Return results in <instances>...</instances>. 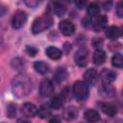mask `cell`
Listing matches in <instances>:
<instances>
[{
    "label": "cell",
    "instance_id": "cell-23",
    "mask_svg": "<svg viewBox=\"0 0 123 123\" xmlns=\"http://www.w3.org/2000/svg\"><path fill=\"white\" fill-rule=\"evenodd\" d=\"M87 14L90 16H98L100 14V6L96 3H92L87 7Z\"/></svg>",
    "mask_w": 123,
    "mask_h": 123
},
{
    "label": "cell",
    "instance_id": "cell-33",
    "mask_svg": "<svg viewBox=\"0 0 123 123\" xmlns=\"http://www.w3.org/2000/svg\"><path fill=\"white\" fill-rule=\"evenodd\" d=\"M122 95H123V89H122Z\"/></svg>",
    "mask_w": 123,
    "mask_h": 123
},
{
    "label": "cell",
    "instance_id": "cell-29",
    "mask_svg": "<svg viewBox=\"0 0 123 123\" xmlns=\"http://www.w3.org/2000/svg\"><path fill=\"white\" fill-rule=\"evenodd\" d=\"M62 72H64V69L63 68H59V70L56 72V79L59 81V82H61V81H62V80H64L65 79V76H66V74H62Z\"/></svg>",
    "mask_w": 123,
    "mask_h": 123
},
{
    "label": "cell",
    "instance_id": "cell-9",
    "mask_svg": "<svg viewBox=\"0 0 123 123\" xmlns=\"http://www.w3.org/2000/svg\"><path fill=\"white\" fill-rule=\"evenodd\" d=\"M84 78H85V81L87 85L94 86L98 81L99 75H98V72L94 68H89L85 72Z\"/></svg>",
    "mask_w": 123,
    "mask_h": 123
},
{
    "label": "cell",
    "instance_id": "cell-28",
    "mask_svg": "<svg viewBox=\"0 0 123 123\" xmlns=\"http://www.w3.org/2000/svg\"><path fill=\"white\" fill-rule=\"evenodd\" d=\"M116 15L118 17H123V0H119L116 5Z\"/></svg>",
    "mask_w": 123,
    "mask_h": 123
},
{
    "label": "cell",
    "instance_id": "cell-26",
    "mask_svg": "<svg viewBox=\"0 0 123 123\" xmlns=\"http://www.w3.org/2000/svg\"><path fill=\"white\" fill-rule=\"evenodd\" d=\"M98 5L105 11H109L112 6V0H97Z\"/></svg>",
    "mask_w": 123,
    "mask_h": 123
},
{
    "label": "cell",
    "instance_id": "cell-13",
    "mask_svg": "<svg viewBox=\"0 0 123 123\" xmlns=\"http://www.w3.org/2000/svg\"><path fill=\"white\" fill-rule=\"evenodd\" d=\"M100 76H101L102 81H103L104 83H108V84L112 83V82L116 79V74H115V72L112 71V70H111V69H107V68L103 69V71L101 72Z\"/></svg>",
    "mask_w": 123,
    "mask_h": 123
},
{
    "label": "cell",
    "instance_id": "cell-21",
    "mask_svg": "<svg viewBox=\"0 0 123 123\" xmlns=\"http://www.w3.org/2000/svg\"><path fill=\"white\" fill-rule=\"evenodd\" d=\"M120 36V30L118 27L111 26L106 30V37L110 39H116Z\"/></svg>",
    "mask_w": 123,
    "mask_h": 123
},
{
    "label": "cell",
    "instance_id": "cell-1",
    "mask_svg": "<svg viewBox=\"0 0 123 123\" xmlns=\"http://www.w3.org/2000/svg\"><path fill=\"white\" fill-rule=\"evenodd\" d=\"M32 81L28 75L20 73L12 81V91L16 97H25L32 90Z\"/></svg>",
    "mask_w": 123,
    "mask_h": 123
},
{
    "label": "cell",
    "instance_id": "cell-15",
    "mask_svg": "<svg viewBox=\"0 0 123 123\" xmlns=\"http://www.w3.org/2000/svg\"><path fill=\"white\" fill-rule=\"evenodd\" d=\"M92 61L96 65H101L106 61V53L102 49H96L92 56Z\"/></svg>",
    "mask_w": 123,
    "mask_h": 123
},
{
    "label": "cell",
    "instance_id": "cell-31",
    "mask_svg": "<svg viewBox=\"0 0 123 123\" xmlns=\"http://www.w3.org/2000/svg\"><path fill=\"white\" fill-rule=\"evenodd\" d=\"M86 2H87V0H74V3L76 5V7L79 8V9L85 8V6L86 5Z\"/></svg>",
    "mask_w": 123,
    "mask_h": 123
},
{
    "label": "cell",
    "instance_id": "cell-27",
    "mask_svg": "<svg viewBox=\"0 0 123 123\" xmlns=\"http://www.w3.org/2000/svg\"><path fill=\"white\" fill-rule=\"evenodd\" d=\"M12 67L14 69H18L19 70V69H23L25 67V62H24V61H22L20 59H16L14 61H12Z\"/></svg>",
    "mask_w": 123,
    "mask_h": 123
},
{
    "label": "cell",
    "instance_id": "cell-20",
    "mask_svg": "<svg viewBox=\"0 0 123 123\" xmlns=\"http://www.w3.org/2000/svg\"><path fill=\"white\" fill-rule=\"evenodd\" d=\"M34 69L39 74H46L49 71V65L42 61H37L34 63Z\"/></svg>",
    "mask_w": 123,
    "mask_h": 123
},
{
    "label": "cell",
    "instance_id": "cell-32",
    "mask_svg": "<svg viewBox=\"0 0 123 123\" xmlns=\"http://www.w3.org/2000/svg\"><path fill=\"white\" fill-rule=\"evenodd\" d=\"M26 51H27V53H28L30 56H35V55L37 53V50L35 47H33V46H27Z\"/></svg>",
    "mask_w": 123,
    "mask_h": 123
},
{
    "label": "cell",
    "instance_id": "cell-14",
    "mask_svg": "<svg viewBox=\"0 0 123 123\" xmlns=\"http://www.w3.org/2000/svg\"><path fill=\"white\" fill-rule=\"evenodd\" d=\"M63 118L67 121H71V120H74L75 118L78 117V110L76 107L74 106H70V107H67L64 111H63V114H62Z\"/></svg>",
    "mask_w": 123,
    "mask_h": 123
},
{
    "label": "cell",
    "instance_id": "cell-17",
    "mask_svg": "<svg viewBox=\"0 0 123 123\" xmlns=\"http://www.w3.org/2000/svg\"><path fill=\"white\" fill-rule=\"evenodd\" d=\"M45 54L47 55L48 58L52 59V60H59L62 58V51L54 46H49L46 48L45 50Z\"/></svg>",
    "mask_w": 123,
    "mask_h": 123
},
{
    "label": "cell",
    "instance_id": "cell-16",
    "mask_svg": "<svg viewBox=\"0 0 123 123\" xmlns=\"http://www.w3.org/2000/svg\"><path fill=\"white\" fill-rule=\"evenodd\" d=\"M100 107H101L102 111L105 114H107V115H109L111 117L114 116L117 113L116 107L114 105H112V104H110V103H101L100 104Z\"/></svg>",
    "mask_w": 123,
    "mask_h": 123
},
{
    "label": "cell",
    "instance_id": "cell-2",
    "mask_svg": "<svg viewBox=\"0 0 123 123\" xmlns=\"http://www.w3.org/2000/svg\"><path fill=\"white\" fill-rule=\"evenodd\" d=\"M52 24H53L52 17L49 14H43L34 20L32 25V32L35 35L42 33L45 30L49 29L52 26Z\"/></svg>",
    "mask_w": 123,
    "mask_h": 123
},
{
    "label": "cell",
    "instance_id": "cell-22",
    "mask_svg": "<svg viewBox=\"0 0 123 123\" xmlns=\"http://www.w3.org/2000/svg\"><path fill=\"white\" fill-rule=\"evenodd\" d=\"M37 115L40 118H47L51 115V107H49L48 105H42L37 112Z\"/></svg>",
    "mask_w": 123,
    "mask_h": 123
},
{
    "label": "cell",
    "instance_id": "cell-8",
    "mask_svg": "<svg viewBox=\"0 0 123 123\" xmlns=\"http://www.w3.org/2000/svg\"><path fill=\"white\" fill-rule=\"evenodd\" d=\"M59 28H60V31L62 33V35H64L66 37H69V36L73 35L74 34V31H75L74 24L71 21L66 20V19L60 22Z\"/></svg>",
    "mask_w": 123,
    "mask_h": 123
},
{
    "label": "cell",
    "instance_id": "cell-5",
    "mask_svg": "<svg viewBox=\"0 0 123 123\" xmlns=\"http://www.w3.org/2000/svg\"><path fill=\"white\" fill-rule=\"evenodd\" d=\"M55 87L53 83L49 79H44L41 81L39 86V93L43 97H48L54 93Z\"/></svg>",
    "mask_w": 123,
    "mask_h": 123
},
{
    "label": "cell",
    "instance_id": "cell-4",
    "mask_svg": "<svg viewBox=\"0 0 123 123\" xmlns=\"http://www.w3.org/2000/svg\"><path fill=\"white\" fill-rule=\"evenodd\" d=\"M27 21V13L24 11H17L12 18V26L13 29L21 28Z\"/></svg>",
    "mask_w": 123,
    "mask_h": 123
},
{
    "label": "cell",
    "instance_id": "cell-3",
    "mask_svg": "<svg viewBox=\"0 0 123 123\" xmlns=\"http://www.w3.org/2000/svg\"><path fill=\"white\" fill-rule=\"evenodd\" d=\"M89 90L86 82L78 81L73 86V94L77 101H85L88 96Z\"/></svg>",
    "mask_w": 123,
    "mask_h": 123
},
{
    "label": "cell",
    "instance_id": "cell-6",
    "mask_svg": "<svg viewBox=\"0 0 123 123\" xmlns=\"http://www.w3.org/2000/svg\"><path fill=\"white\" fill-rule=\"evenodd\" d=\"M74 60H75L76 64H78L81 67H85L87 64V62H88V52H87V50L85 49V48L79 49L76 52L75 56H74Z\"/></svg>",
    "mask_w": 123,
    "mask_h": 123
},
{
    "label": "cell",
    "instance_id": "cell-12",
    "mask_svg": "<svg viewBox=\"0 0 123 123\" xmlns=\"http://www.w3.org/2000/svg\"><path fill=\"white\" fill-rule=\"evenodd\" d=\"M99 94L105 98H110L114 94V88L108 83H104L99 86Z\"/></svg>",
    "mask_w": 123,
    "mask_h": 123
},
{
    "label": "cell",
    "instance_id": "cell-25",
    "mask_svg": "<svg viewBox=\"0 0 123 123\" xmlns=\"http://www.w3.org/2000/svg\"><path fill=\"white\" fill-rule=\"evenodd\" d=\"M16 114V105L15 104H9L7 107V116L10 118H13Z\"/></svg>",
    "mask_w": 123,
    "mask_h": 123
},
{
    "label": "cell",
    "instance_id": "cell-30",
    "mask_svg": "<svg viewBox=\"0 0 123 123\" xmlns=\"http://www.w3.org/2000/svg\"><path fill=\"white\" fill-rule=\"evenodd\" d=\"M24 3L30 8H36L41 0H23Z\"/></svg>",
    "mask_w": 123,
    "mask_h": 123
},
{
    "label": "cell",
    "instance_id": "cell-24",
    "mask_svg": "<svg viewBox=\"0 0 123 123\" xmlns=\"http://www.w3.org/2000/svg\"><path fill=\"white\" fill-rule=\"evenodd\" d=\"M111 63L115 67H123V56L119 53H116L111 58Z\"/></svg>",
    "mask_w": 123,
    "mask_h": 123
},
{
    "label": "cell",
    "instance_id": "cell-18",
    "mask_svg": "<svg viewBox=\"0 0 123 123\" xmlns=\"http://www.w3.org/2000/svg\"><path fill=\"white\" fill-rule=\"evenodd\" d=\"M84 118L88 121V122H96L99 120L100 118V115L98 113L97 111L95 110H92V109H89V110H86L84 113Z\"/></svg>",
    "mask_w": 123,
    "mask_h": 123
},
{
    "label": "cell",
    "instance_id": "cell-10",
    "mask_svg": "<svg viewBox=\"0 0 123 123\" xmlns=\"http://www.w3.org/2000/svg\"><path fill=\"white\" fill-rule=\"evenodd\" d=\"M107 23H108V19H107L106 15L99 14L98 16H96L95 20L93 21L92 28L95 32H100V31H103L107 27Z\"/></svg>",
    "mask_w": 123,
    "mask_h": 123
},
{
    "label": "cell",
    "instance_id": "cell-7",
    "mask_svg": "<svg viewBox=\"0 0 123 123\" xmlns=\"http://www.w3.org/2000/svg\"><path fill=\"white\" fill-rule=\"evenodd\" d=\"M48 11L58 16H62L65 12V8L59 0H51L48 4Z\"/></svg>",
    "mask_w": 123,
    "mask_h": 123
},
{
    "label": "cell",
    "instance_id": "cell-11",
    "mask_svg": "<svg viewBox=\"0 0 123 123\" xmlns=\"http://www.w3.org/2000/svg\"><path fill=\"white\" fill-rule=\"evenodd\" d=\"M37 109L32 103H25L21 107V113L26 117L37 115Z\"/></svg>",
    "mask_w": 123,
    "mask_h": 123
},
{
    "label": "cell",
    "instance_id": "cell-19",
    "mask_svg": "<svg viewBox=\"0 0 123 123\" xmlns=\"http://www.w3.org/2000/svg\"><path fill=\"white\" fill-rule=\"evenodd\" d=\"M63 102H64V97L62 96V94L56 95V96H54V97L51 99L50 107H51V109L59 110V109H61V108L62 107Z\"/></svg>",
    "mask_w": 123,
    "mask_h": 123
}]
</instances>
